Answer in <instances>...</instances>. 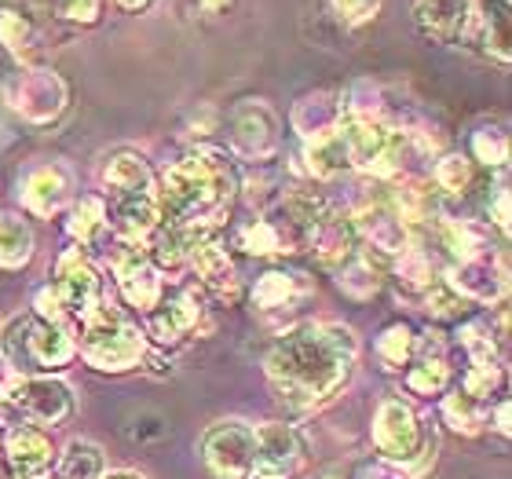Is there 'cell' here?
Segmentation results:
<instances>
[{"instance_id": "26", "label": "cell", "mask_w": 512, "mask_h": 479, "mask_svg": "<svg viewBox=\"0 0 512 479\" xmlns=\"http://www.w3.org/2000/svg\"><path fill=\"white\" fill-rule=\"evenodd\" d=\"M381 275H384L381 256L374 260V253H355L352 260L341 267V289L348 293V297L366 300L381 289Z\"/></svg>"}, {"instance_id": "44", "label": "cell", "mask_w": 512, "mask_h": 479, "mask_svg": "<svg viewBox=\"0 0 512 479\" xmlns=\"http://www.w3.org/2000/svg\"><path fill=\"white\" fill-rule=\"evenodd\" d=\"M231 0H202V8H209V11H220V8H227Z\"/></svg>"}, {"instance_id": "9", "label": "cell", "mask_w": 512, "mask_h": 479, "mask_svg": "<svg viewBox=\"0 0 512 479\" xmlns=\"http://www.w3.org/2000/svg\"><path fill=\"white\" fill-rule=\"evenodd\" d=\"M205 308L202 300L194 297V293H172V297H161L154 308L147 311V330L150 337L161 344V348H172V344H183L187 337L205 326Z\"/></svg>"}, {"instance_id": "1", "label": "cell", "mask_w": 512, "mask_h": 479, "mask_svg": "<svg viewBox=\"0 0 512 479\" xmlns=\"http://www.w3.org/2000/svg\"><path fill=\"white\" fill-rule=\"evenodd\" d=\"M355 333L337 322H304L293 326L267 352L264 370L275 392L297 410L322 406L341 392L355 366Z\"/></svg>"}, {"instance_id": "21", "label": "cell", "mask_w": 512, "mask_h": 479, "mask_svg": "<svg viewBox=\"0 0 512 479\" xmlns=\"http://www.w3.org/2000/svg\"><path fill=\"white\" fill-rule=\"evenodd\" d=\"M344 121V103L333 92H315V96L300 99L293 110V128L304 139H319L326 132H337Z\"/></svg>"}, {"instance_id": "6", "label": "cell", "mask_w": 512, "mask_h": 479, "mask_svg": "<svg viewBox=\"0 0 512 479\" xmlns=\"http://www.w3.org/2000/svg\"><path fill=\"white\" fill-rule=\"evenodd\" d=\"M282 143V125L278 114L264 99H246L231 114V150L246 161H267L278 154Z\"/></svg>"}, {"instance_id": "37", "label": "cell", "mask_w": 512, "mask_h": 479, "mask_svg": "<svg viewBox=\"0 0 512 479\" xmlns=\"http://www.w3.org/2000/svg\"><path fill=\"white\" fill-rule=\"evenodd\" d=\"M337 19L348 22V26H359V22H370L381 8V0H330Z\"/></svg>"}, {"instance_id": "43", "label": "cell", "mask_w": 512, "mask_h": 479, "mask_svg": "<svg viewBox=\"0 0 512 479\" xmlns=\"http://www.w3.org/2000/svg\"><path fill=\"white\" fill-rule=\"evenodd\" d=\"M103 479H147L143 472H136V469H114V472H107Z\"/></svg>"}, {"instance_id": "24", "label": "cell", "mask_w": 512, "mask_h": 479, "mask_svg": "<svg viewBox=\"0 0 512 479\" xmlns=\"http://www.w3.org/2000/svg\"><path fill=\"white\" fill-rule=\"evenodd\" d=\"M107 205H103V198H96V194H85V198H77L74 205H70V220H66V231H70V238L81 245H96L99 238L107 235Z\"/></svg>"}, {"instance_id": "40", "label": "cell", "mask_w": 512, "mask_h": 479, "mask_svg": "<svg viewBox=\"0 0 512 479\" xmlns=\"http://www.w3.org/2000/svg\"><path fill=\"white\" fill-rule=\"evenodd\" d=\"M22 384V373L8 359H0V403H11Z\"/></svg>"}, {"instance_id": "3", "label": "cell", "mask_w": 512, "mask_h": 479, "mask_svg": "<svg viewBox=\"0 0 512 479\" xmlns=\"http://www.w3.org/2000/svg\"><path fill=\"white\" fill-rule=\"evenodd\" d=\"M81 355H85V362L96 366V370L121 373L147 359V341H143V333H139L132 322L121 319L118 311H114V304L107 308V300H103V304L81 322Z\"/></svg>"}, {"instance_id": "23", "label": "cell", "mask_w": 512, "mask_h": 479, "mask_svg": "<svg viewBox=\"0 0 512 479\" xmlns=\"http://www.w3.org/2000/svg\"><path fill=\"white\" fill-rule=\"evenodd\" d=\"M107 476V454L92 439H70L63 454L55 458V479H103Z\"/></svg>"}, {"instance_id": "34", "label": "cell", "mask_w": 512, "mask_h": 479, "mask_svg": "<svg viewBox=\"0 0 512 479\" xmlns=\"http://www.w3.org/2000/svg\"><path fill=\"white\" fill-rule=\"evenodd\" d=\"M458 337H461V348L469 352V362H498L494 333L487 322H465Z\"/></svg>"}, {"instance_id": "12", "label": "cell", "mask_w": 512, "mask_h": 479, "mask_svg": "<svg viewBox=\"0 0 512 479\" xmlns=\"http://www.w3.org/2000/svg\"><path fill=\"white\" fill-rule=\"evenodd\" d=\"M509 271H505V256H491L487 249L469 260H458V264L450 267L447 282L458 289L461 297L476 300V304H491V300H502L505 289H509Z\"/></svg>"}, {"instance_id": "33", "label": "cell", "mask_w": 512, "mask_h": 479, "mask_svg": "<svg viewBox=\"0 0 512 479\" xmlns=\"http://www.w3.org/2000/svg\"><path fill=\"white\" fill-rule=\"evenodd\" d=\"M425 304H428V311H432V315H443V319H458L461 311L469 308V300L461 297L447 278H432V282H428Z\"/></svg>"}, {"instance_id": "7", "label": "cell", "mask_w": 512, "mask_h": 479, "mask_svg": "<svg viewBox=\"0 0 512 479\" xmlns=\"http://www.w3.org/2000/svg\"><path fill=\"white\" fill-rule=\"evenodd\" d=\"M55 297L63 304V311L70 319L85 322L92 311L103 304V282L99 271L88 264V256L81 249H66L55 264Z\"/></svg>"}, {"instance_id": "31", "label": "cell", "mask_w": 512, "mask_h": 479, "mask_svg": "<svg viewBox=\"0 0 512 479\" xmlns=\"http://www.w3.org/2000/svg\"><path fill=\"white\" fill-rule=\"evenodd\" d=\"M439 191L447 194H465L472 187V161L461 158V154H447V158L436 161V172H432Z\"/></svg>"}, {"instance_id": "47", "label": "cell", "mask_w": 512, "mask_h": 479, "mask_svg": "<svg viewBox=\"0 0 512 479\" xmlns=\"http://www.w3.org/2000/svg\"><path fill=\"white\" fill-rule=\"evenodd\" d=\"M256 479H289V476H256Z\"/></svg>"}, {"instance_id": "11", "label": "cell", "mask_w": 512, "mask_h": 479, "mask_svg": "<svg viewBox=\"0 0 512 479\" xmlns=\"http://www.w3.org/2000/svg\"><path fill=\"white\" fill-rule=\"evenodd\" d=\"M8 103L19 110L26 121H52L63 114L66 107V85L52 70H30L22 74L19 81H11L8 88Z\"/></svg>"}, {"instance_id": "29", "label": "cell", "mask_w": 512, "mask_h": 479, "mask_svg": "<svg viewBox=\"0 0 512 479\" xmlns=\"http://www.w3.org/2000/svg\"><path fill=\"white\" fill-rule=\"evenodd\" d=\"M443 417H447V425L454 428V432L476 436L483 428V421H487V406H483L480 399L465 395L461 388H454V392L443 395Z\"/></svg>"}, {"instance_id": "28", "label": "cell", "mask_w": 512, "mask_h": 479, "mask_svg": "<svg viewBox=\"0 0 512 479\" xmlns=\"http://www.w3.org/2000/svg\"><path fill=\"white\" fill-rule=\"evenodd\" d=\"M406 388L414 395H443L450 392V366L443 355H417L406 370Z\"/></svg>"}, {"instance_id": "45", "label": "cell", "mask_w": 512, "mask_h": 479, "mask_svg": "<svg viewBox=\"0 0 512 479\" xmlns=\"http://www.w3.org/2000/svg\"><path fill=\"white\" fill-rule=\"evenodd\" d=\"M118 4H121V8H132V11H136V8H143V4H150V0H118Z\"/></svg>"}, {"instance_id": "41", "label": "cell", "mask_w": 512, "mask_h": 479, "mask_svg": "<svg viewBox=\"0 0 512 479\" xmlns=\"http://www.w3.org/2000/svg\"><path fill=\"white\" fill-rule=\"evenodd\" d=\"M491 216H494V224H498V231H509V191H505V187H498V194H494Z\"/></svg>"}, {"instance_id": "8", "label": "cell", "mask_w": 512, "mask_h": 479, "mask_svg": "<svg viewBox=\"0 0 512 479\" xmlns=\"http://www.w3.org/2000/svg\"><path fill=\"white\" fill-rule=\"evenodd\" d=\"M11 403L19 406L22 417L33 421L37 428L63 425L66 417L74 414V392L59 377H22L19 392H15Z\"/></svg>"}, {"instance_id": "5", "label": "cell", "mask_w": 512, "mask_h": 479, "mask_svg": "<svg viewBox=\"0 0 512 479\" xmlns=\"http://www.w3.org/2000/svg\"><path fill=\"white\" fill-rule=\"evenodd\" d=\"M202 458L216 479L256 476V432L246 421H216L202 436Z\"/></svg>"}, {"instance_id": "36", "label": "cell", "mask_w": 512, "mask_h": 479, "mask_svg": "<svg viewBox=\"0 0 512 479\" xmlns=\"http://www.w3.org/2000/svg\"><path fill=\"white\" fill-rule=\"evenodd\" d=\"M0 37H4V44H8L19 59H30L33 33H30V22L22 19V15H15V11H4V15H0Z\"/></svg>"}, {"instance_id": "19", "label": "cell", "mask_w": 512, "mask_h": 479, "mask_svg": "<svg viewBox=\"0 0 512 479\" xmlns=\"http://www.w3.org/2000/svg\"><path fill=\"white\" fill-rule=\"evenodd\" d=\"M311 253L319 256L322 267H344L359 253V235H355L352 216H326L315 231L308 235Z\"/></svg>"}, {"instance_id": "10", "label": "cell", "mask_w": 512, "mask_h": 479, "mask_svg": "<svg viewBox=\"0 0 512 479\" xmlns=\"http://www.w3.org/2000/svg\"><path fill=\"white\" fill-rule=\"evenodd\" d=\"M4 469L11 479H48L55 469V450L48 432L37 425H19L4 436Z\"/></svg>"}, {"instance_id": "4", "label": "cell", "mask_w": 512, "mask_h": 479, "mask_svg": "<svg viewBox=\"0 0 512 479\" xmlns=\"http://www.w3.org/2000/svg\"><path fill=\"white\" fill-rule=\"evenodd\" d=\"M374 447L381 454V461H392V465H403L406 472H417L425 465L428 454V436L421 421H417L414 406L399 399V395H384L381 406L374 414Z\"/></svg>"}, {"instance_id": "46", "label": "cell", "mask_w": 512, "mask_h": 479, "mask_svg": "<svg viewBox=\"0 0 512 479\" xmlns=\"http://www.w3.org/2000/svg\"><path fill=\"white\" fill-rule=\"evenodd\" d=\"M315 479H341L337 472H322V476H315Z\"/></svg>"}, {"instance_id": "15", "label": "cell", "mask_w": 512, "mask_h": 479, "mask_svg": "<svg viewBox=\"0 0 512 479\" xmlns=\"http://www.w3.org/2000/svg\"><path fill=\"white\" fill-rule=\"evenodd\" d=\"M256 476H289L300 461V439L297 432L282 421L256 425Z\"/></svg>"}, {"instance_id": "42", "label": "cell", "mask_w": 512, "mask_h": 479, "mask_svg": "<svg viewBox=\"0 0 512 479\" xmlns=\"http://www.w3.org/2000/svg\"><path fill=\"white\" fill-rule=\"evenodd\" d=\"M494 421H498V432H502V436H509V399H502V403H498V414H494Z\"/></svg>"}, {"instance_id": "17", "label": "cell", "mask_w": 512, "mask_h": 479, "mask_svg": "<svg viewBox=\"0 0 512 479\" xmlns=\"http://www.w3.org/2000/svg\"><path fill=\"white\" fill-rule=\"evenodd\" d=\"M187 264L198 271L205 289H213L216 297L224 300H235L238 297V278H235V264H231V256L213 235L198 238L191 245V256H187Z\"/></svg>"}, {"instance_id": "14", "label": "cell", "mask_w": 512, "mask_h": 479, "mask_svg": "<svg viewBox=\"0 0 512 479\" xmlns=\"http://www.w3.org/2000/svg\"><path fill=\"white\" fill-rule=\"evenodd\" d=\"M99 187L114 194V202H125V198L154 194V176H150V165L139 154L118 150V154L103 158V165H99Z\"/></svg>"}, {"instance_id": "2", "label": "cell", "mask_w": 512, "mask_h": 479, "mask_svg": "<svg viewBox=\"0 0 512 479\" xmlns=\"http://www.w3.org/2000/svg\"><path fill=\"white\" fill-rule=\"evenodd\" d=\"M238 191L235 169L216 150H194L187 158L161 172L154 191L161 220L183 227L191 238L213 235L231 213V198Z\"/></svg>"}, {"instance_id": "39", "label": "cell", "mask_w": 512, "mask_h": 479, "mask_svg": "<svg viewBox=\"0 0 512 479\" xmlns=\"http://www.w3.org/2000/svg\"><path fill=\"white\" fill-rule=\"evenodd\" d=\"M359 479H414V472H406L403 465H392V461H374L359 472Z\"/></svg>"}, {"instance_id": "18", "label": "cell", "mask_w": 512, "mask_h": 479, "mask_svg": "<svg viewBox=\"0 0 512 479\" xmlns=\"http://www.w3.org/2000/svg\"><path fill=\"white\" fill-rule=\"evenodd\" d=\"M22 205L33 216H55L70 205V176L59 165H41L22 183Z\"/></svg>"}, {"instance_id": "20", "label": "cell", "mask_w": 512, "mask_h": 479, "mask_svg": "<svg viewBox=\"0 0 512 479\" xmlns=\"http://www.w3.org/2000/svg\"><path fill=\"white\" fill-rule=\"evenodd\" d=\"M469 30L483 52L509 63V0H480V4H472Z\"/></svg>"}, {"instance_id": "13", "label": "cell", "mask_w": 512, "mask_h": 479, "mask_svg": "<svg viewBox=\"0 0 512 479\" xmlns=\"http://www.w3.org/2000/svg\"><path fill=\"white\" fill-rule=\"evenodd\" d=\"M74 355L77 344L70 326L30 319V326H26V370H59Z\"/></svg>"}, {"instance_id": "27", "label": "cell", "mask_w": 512, "mask_h": 479, "mask_svg": "<svg viewBox=\"0 0 512 479\" xmlns=\"http://www.w3.org/2000/svg\"><path fill=\"white\" fill-rule=\"evenodd\" d=\"M33 256V231L19 216L0 213V267H22Z\"/></svg>"}, {"instance_id": "38", "label": "cell", "mask_w": 512, "mask_h": 479, "mask_svg": "<svg viewBox=\"0 0 512 479\" xmlns=\"http://www.w3.org/2000/svg\"><path fill=\"white\" fill-rule=\"evenodd\" d=\"M55 15H63L70 22H96L99 19V0H55Z\"/></svg>"}, {"instance_id": "32", "label": "cell", "mask_w": 512, "mask_h": 479, "mask_svg": "<svg viewBox=\"0 0 512 479\" xmlns=\"http://www.w3.org/2000/svg\"><path fill=\"white\" fill-rule=\"evenodd\" d=\"M472 154L476 161H483L487 169H502L505 161H509V136H505L502 128H480L476 136H472Z\"/></svg>"}, {"instance_id": "30", "label": "cell", "mask_w": 512, "mask_h": 479, "mask_svg": "<svg viewBox=\"0 0 512 479\" xmlns=\"http://www.w3.org/2000/svg\"><path fill=\"white\" fill-rule=\"evenodd\" d=\"M417 355V337L410 326H388L381 333V341H377V359L384 362V370H403L406 362Z\"/></svg>"}, {"instance_id": "25", "label": "cell", "mask_w": 512, "mask_h": 479, "mask_svg": "<svg viewBox=\"0 0 512 479\" xmlns=\"http://www.w3.org/2000/svg\"><path fill=\"white\" fill-rule=\"evenodd\" d=\"M300 293H304L300 275H289V271H267V275L256 278L253 304L264 311H282V308H293Z\"/></svg>"}, {"instance_id": "16", "label": "cell", "mask_w": 512, "mask_h": 479, "mask_svg": "<svg viewBox=\"0 0 512 479\" xmlns=\"http://www.w3.org/2000/svg\"><path fill=\"white\" fill-rule=\"evenodd\" d=\"M414 19L425 37H432L439 44H454L469 30L472 0H417Z\"/></svg>"}, {"instance_id": "22", "label": "cell", "mask_w": 512, "mask_h": 479, "mask_svg": "<svg viewBox=\"0 0 512 479\" xmlns=\"http://www.w3.org/2000/svg\"><path fill=\"white\" fill-rule=\"evenodd\" d=\"M308 172L311 176H319V180H337V176H344L348 169H355L352 161V147H348V139H344V132L337 128V132H326V136L319 139H308Z\"/></svg>"}, {"instance_id": "35", "label": "cell", "mask_w": 512, "mask_h": 479, "mask_svg": "<svg viewBox=\"0 0 512 479\" xmlns=\"http://www.w3.org/2000/svg\"><path fill=\"white\" fill-rule=\"evenodd\" d=\"M26 326H30V319L15 315V319L0 330V352H4V359H8L19 373L26 370Z\"/></svg>"}]
</instances>
